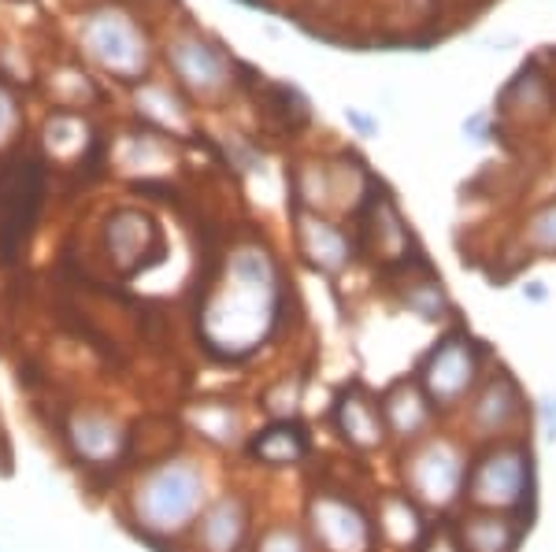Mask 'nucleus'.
<instances>
[{
  "label": "nucleus",
  "mask_w": 556,
  "mask_h": 552,
  "mask_svg": "<svg viewBox=\"0 0 556 552\" xmlns=\"http://www.w3.org/2000/svg\"><path fill=\"white\" fill-rule=\"evenodd\" d=\"M286 274L271 248L241 245L227 256L197 308V349L223 368L253 363L286 331Z\"/></svg>",
  "instance_id": "obj_1"
},
{
  "label": "nucleus",
  "mask_w": 556,
  "mask_h": 552,
  "mask_svg": "<svg viewBox=\"0 0 556 552\" xmlns=\"http://www.w3.org/2000/svg\"><path fill=\"white\" fill-rule=\"evenodd\" d=\"M204 449L175 445L141 460L119 489V519L152 552H186V541L219 489Z\"/></svg>",
  "instance_id": "obj_2"
},
{
  "label": "nucleus",
  "mask_w": 556,
  "mask_h": 552,
  "mask_svg": "<svg viewBox=\"0 0 556 552\" xmlns=\"http://www.w3.org/2000/svg\"><path fill=\"white\" fill-rule=\"evenodd\" d=\"M464 509L505 512L519 515L527 523H538V509H542V460H538L534 434L475 445Z\"/></svg>",
  "instance_id": "obj_3"
},
{
  "label": "nucleus",
  "mask_w": 556,
  "mask_h": 552,
  "mask_svg": "<svg viewBox=\"0 0 556 552\" xmlns=\"http://www.w3.org/2000/svg\"><path fill=\"white\" fill-rule=\"evenodd\" d=\"M471 449L475 445L453 423L438 426L430 438L408 445V449H393V483L416 497L434 519L450 523L464 509Z\"/></svg>",
  "instance_id": "obj_4"
},
{
  "label": "nucleus",
  "mask_w": 556,
  "mask_h": 552,
  "mask_svg": "<svg viewBox=\"0 0 556 552\" xmlns=\"http://www.w3.org/2000/svg\"><path fill=\"white\" fill-rule=\"evenodd\" d=\"M493 360H497V349L486 337L475 334L464 319H456V323L434 331V337L408 363V371L424 386V394L438 408V415L445 423H456V415L464 412L468 397L486 378Z\"/></svg>",
  "instance_id": "obj_5"
},
{
  "label": "nucleus",
  "mask_w": 556,
  "mask_h": 552,
  "mask_svg": "<svg viewBox=\"0 0 556 552\" xmlns=\"http://www.w3.org/2000/svg\"><path fill=\"white\" fill-rule=\"evenodd\" d=\"M301 519L316 552H382L371 493L345 478H316L304 489Z\"/></svg>",
  "instance_id": "obj_6"
},
{
  "label": "nucleus",
  "mask_w": 556,
  "mask_h": 552,
  "mask_svg": "<svg viewBox=\"0 0 556 552\" xmlns=\"http://www.w3.org/2000/svg\"><path fill=\"white\" fill-rule=\"evenodd\" d=\"M60 445L71 457V464L83 467L89 478H115L130 475L134 452H138V434L134 423L112 405H71L64 423H60Z\"/></svg>",
  "instance_id": "obj_7"
},
{
  "label": "nucleus",
  "mask_w": 556,
  "mask_h": 552,
  "mask_svg": "<svg viewBox=\"0 0 556 552\" xmlns=\"http://www.w3.org/2000/svg\"><path fill=\"white\" fill-rule=\"evenodd\" d=\"M453 426L471 445L519 438L534 431V397L527 394L523 378L497 356Z\"/></svg>",
  "instance_id": "obj_8"
},
{
  "label": "nucleus",
  "mask_w": 556,
  "mask_h": 552,
  "mask_svg": "<svg viewBox=\"0 0 556 552\" xmlns=\"http://www.w3.org/2000/svg\"><path fill=\"white\" fill-rule=\"evenodd\" d=\"M323 431L356 464H375V460L393 457V441L379 405V386H371L364 375H349L330 389L327 408H323Z\"/></svg>",
  "instance_id": "obj_9"
},
{
  "label": "nucleus",
  "mask_w": 556,
  "mask_h": 552,
  "mask_svg": "<svg viewBox=\"0 0 556 552\" xmlns=\"http://www.w3.org/2000/svg\"><path fill=\"white\" fill-rule=\"evenodd\" d=\"M260 497L253 486H219L186 541V552H249L260 527Z\"/></svg>",
  "instance_id": "obj_10"
},
{
  "label": "nucleus",
  "mask_w": 556,
  "mask_h": 552,
  "mask_svg": "<svg viewBox=\"0 0 556 552\" xmlns=\"http://www.w3.org/2000/svg\"><path fill=\"white\" fill-rule=\"evenodd\" d=\"M253 412L245 400L230 394H201L178 408V431L193 445L215 457H241L249 434H253Z\"/></svg>",
  "instance_id": "obj_11"
},
{
  "label": "nucleus",
  "mask_w": 556,
  "mask_h": 552,
  "mask_svg": "<svg viewBox=\"0 0 556 552\" xmlns=\"http://www.w3.org/2000/svg\"><path fill=\"white\" fill-rule=\"evenodd\" d=\"M319 457V434L308 420H260L249 434L241 460L256 475L308 471Z\"/></svg>",
  "instance_id": "obj_12"
},
{
  "label": "nucleus",
  "mask_w": 556,
  "mask_h": 552,
  "mask_svg": "<svg viewBox=\"0 0 556 552\" xmlns=\"http://www.w3.org/2000/svg\"><path fill=\"white\" fill-rule=\"evenodd\" d=\"M41 211V164H8L0 171V264H12Z\"/></svg>",
  "instance_id": "obj_13"
},
{
  "label": "nucleus",
  "mask_w": 556,
  "mask_h": 552,
  "mask_svg": "<svg viewBox=\"0 0 556 552\" xmlns=\"http://www.w3.org/2000/svg\"><path fill=\"white\" fill-rule=\"evenodd\" d=\"M379 405H382V420L390 431L393 449H408V445L430 438L438 426H445V420L438 415V408L430 405V397L424 394V386L416 382L412 371H397L379 386Z\"/></svg>",
  "instance_id": "obj_14"
},
{
  "label": "nucleus",
  "mask_w": 556,
  "mask_h": 552,
  "mask_svg": "<svg viewBox=\"0 0 556 552\" xmlns=\"http://www.w3.org/2000/svg\"><path fill=\"white\" fill-rule=\"evenodd\" d=\"M371 504H375V527H379L382 552H419L430 541V534L442 527V519H434L397 483L375 486Z\"/></svg>",
  "instance_id": "obj_15"
},
{
  "label": "nucleus",
  "mask_w": 556,
  "mask_h": 552,
  "mask_svg": "<svg viewBox=\"0 0 556 552\" xmlns=\"http://www.w3.org/2000/svg\"><path fill=\"white\" fill-rule=\"evenodd\" d=\"M104 242H108V260L119 267L123 274H138L149 264L164 260V234L152 222L146 211L138 208H119L115 216H108L104 227Z\"/></svg>",
  "instance_id": "obj_16"
},
{
  "label": "nucleus",
  "mask_w": 556,
  "mask_h": 552,
  "mask_svg": "<svg viewBox=\"0 0 556 552\" xmlns=\"http://www.w3.org/2000/svg\"><path fill=\"white\" fill-rule=\"evenodd\" d=\"M393 300H397V308L405 311V316L419 319V323L434 326V331H442V326L456 323V305L450 297V290H445L442 274L430 267V260L408 264L405 271H397V282H393Z\"/></svg>",
  "instance_id": "obj_17"
},
{
  "label": "nucleus",
  "mask_w": 556,
  "mask_h": 552,
  "mask_svg": "<svg viewBox=\"0 0 556 552\" xmlns=\"http://www.w3.org/2000/svg\"><path fill=\"white\" fill-rule=\"evenodd\" d=\"M450 530L464 552H523L534 523L505 512L460 509L450 519Z\"/></svg>",
  "instance_id": "obj_18"
},
{
  "label": "nucleus",
  "mask_w": 556,
  "mask_h": 552,
  "mask_svg": "<svg viewBox=\"0 0 556 552\" xmlns=\"http://www.w3.org/2000/svg\"><path fill=\"white\" fill-rule=\"evenodd\" d=\"M298 253L323 279H338L356 264L361 245H356V234H349L338 222L298 211Z\"/></svg>",
  "instance_id": "obj_19"
},
{
  "label": "nucleus",
  "mask_w": 556,
  "mask_h": 552,
  "mask_svg": "<svg viewBox=\"0 0 556 552\" xmlns=\"http://www.w3.org/2000/svg\"><path fill=\"white\" fill-rule=\"evenodd\" d=\"M304 400H308V371L290 368L282 375H271L256 389L253 408L264 420H301Z\"/></svg>",
  "instance_id": "obj_20"
},
{
  "label": "nucleus",
  "mask_w": 556,
  "mask_h": 552,
  "mask_svg": "<svg viewBox=\"0 0 556 552\" xmlns=\"http://www.w3.org/2000/svg\"><path fill=\"white\" fill-rule=\"evenodd\" d=\"M249 552H316V545H312V534L304 527L301 515L275 512L260 519Z\"/></svg>",
  "instance_id": "obj_21"
},
{
  "label": "nucleus",
  "mask_w": 556,
  "mask_h": 552,
  "mask_svg": "<svg viewBox=\"0 0 556 552\" xmlns=\"http://www.w3.org/2000/svg\"><path fill=\"white\" fill-rule=\"evenodd\" d=\"M78 133H86V127L75 115H56V119L45 123V145L56 159H75L86 149V141H75Z\"/></svg>",
  "instance_id": "obj_22"
},
{
  "label": "nucleus",
  "mask_w": 556,
  "mask_h": 552,
  "mask_svg": "<svg viewBox=\"0 0 556 552\" xmlns=\"http://www.w3.org/2000/svg\"><path fill=\"white\" fill-rule=\"evenodd\" d=\"M531 245L542 248V253H556V204L542 208L531 219Z\"/></svg>",
  "instance_id": "obj_23"
},
{
  "label": "nucleus",
  "mask_w": 556,
  "mask_h": 552,
  "mask_svg": "<svg viewBox=\"0 0 556 552\" xmlns=\"http://www.w3.org/2000/svg\"><path fill=\"white\" fill-rule=\"evenodd\" d=\"M534 426L545 441H556V389L534 397Z\"/></svg>",
  "instance_id": "obj_24"
},
{
  "label": "nucleus",
  "mask_w": 556,
  "mask_h": 552,
  "mask_svg": "<svg viewBox=\"0 0 556 552\" xmlns=\"http://www.w3.org/2000/svg\"><path fill=\"white\" fill-rule=\"evenodd\" d=\"M15 119H20V115H15V101L4 93V89H0V145H8V141H12Z\"/></svg>",
  "instance_id": "obj_25"
},
{
  "label": "nucleus",
  "mask_w": 556,
  "mask_h": 552,
  "mask_svg": "<svg viewBox=\"0 0 556 552\" xmlns=\"http://www.w3.org/2000/svg\"><path fill=\"white\" fill-rule=\"evenodd\" d=\"M419 552H464L460 545H456V538H453V530H450V523H442L434 534H430V541Z\"/></svg>",
  "instance_id": "obj_26"
},
{
  "label": "nucleus",
  "mask_w": 556,
  "mask_h": 552,
  "mask_svg": "<svg viewBox=\"0 0 556 552\" xmlns=\"http://www.w3.org/2000/svg\"><path fill=\"white\" fill-rule=\"evenodd\" d=\"M519 293H523L527 305H545V300H549V290H545L542 279H527L523 286H519Z\"/></svg>",
  "instance_id": "obj_27"
},
{
  "label": "nucleus",
  "mask_w": 556,
  "mask_h": 552,
  "mask_svg": "<svg viewBox=\"0 0 556 552\" xmlns=\"http://www.w3.org/2000/svg\"><path fill=\"white\" fill-rule=\"evenodd\" d=\"M345 119H349V123H353V127H356V130H361V133H364V138H371V133H375V123H371V119H364V115H361V112H345Z\"/></svg>",
  "instance_id": "obj_28"
},
{
  "label": "nucleus",
  "mask_w": 556,
  "mask_h": 552,
  "mask_svg": "<svg viewBox=\"0 0 556 552\" xmlns=\"http://www.w3.org/2000/svg\"><path fill=\"white\" fill-rule=\"evenodd\" d=\"M0 552H4V545H0Z\"/></svg>",
  "instance_id": "obj_29"
}]
</instances>
